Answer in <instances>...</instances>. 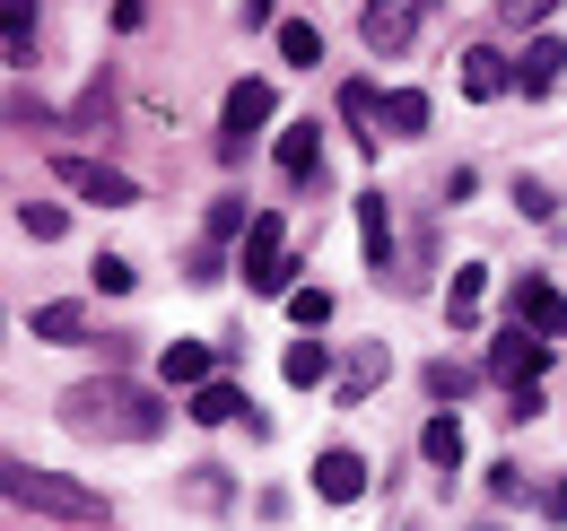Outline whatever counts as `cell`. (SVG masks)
<instances>
[{"mask_svg": "<svg viewBox=\"0 0 567 531\" xmlns=\"http://www.w3.org/2000/svg\"><path fill=\"white\" fill-rule=\"evenodd\" d=\"M62 427L105 436V445H148V436L166 427V409H157V393L123 384V375H96V384H71V393H62Z\"/></svg>", "mask_w": 567, "mask_h": 531, "instance_id": "6da1fadb", "label": "cell"}, {"mask_svg": "<svg viewBox=\"0 0 567 531\" xmlns=\"http://www.w3.org/2000/svg\"><path fill=\"white\" fill-rule=\"evenodd\" d=\"M9 506H27V514H53V523H114V506L96 497V488H79L62 470H35V462H9Z\"/></svg>", "mask_w": 567, "mask_h": 531, "instance_id": "7a4b0ae2", "label": "cell"}, {"mask_svg": "<svg viewBox=\"0 0 567 531\" xmlns=\"http://www.w3.org/2000/svg\"><path fill=\"white\" fill-rule=\"evenodd\" d=\"M236 270H245V288H254V296H288L297 262H288V218H280V209H262V218L245 227V253H236Z\"/></svg>", "mask_w": 567, "mask_h": 531, "instance_id": "3957f363", "label": "cell"}, {"mask_svg": "<svg viewBox=\"0 0 567 531\" xmlns=\"http://www.w3.org/2000/svg\"><path fill=\"white\" fill-rule=\"evenodd\" d=\"M53 184H62V192H79V200H96V209H132V200H141V184H132V175H114V166H96V157H71V148L53 157Z\"/></svg>", "mask_w": 567, "mask_h": 531, "instance_id": "277c9868", "label": "cell"}, {"mask_svg": "<svg viewBox=\"0 0 567 531\" xmlns=\"http://www.w3.org/2000/svg\"><path fill=\"white\" fill-rule=\"evenodd\" d=\"M271 105H280L271 79H236V87H227V114H218V157H245V139L271 123Z\"/></svg>", "mask_w": 567, "mask_h": 531, "instance_id": "5b68a950", "label": "cell"}, {"mask_svg": "<svg viewBox=\"0 0 567 531\" xmlns=\"http://www.w3.org/2000/svg\"><path fill=\"white\" fill-rule=\"evenodd\" d=\"M550 348H559V340H542L533 323H515V332L489 340V375H497V384H533V375L550 366Z\"/></svg>", "mask_w": 567, "mask_h": 531, "instance_id": "8992f818", "label": "cell"}, {"mask_svg": "<svg viewBox=\"0 0 567 531\" xmlns=\"http://www.w3.org/2000/svg\"><path fill=\"white\" fill-rule=\"evenodd\" d=\"M436 0H367V18H358V35H367V53H402L411 35H420V18Z\"/></svg>", "mask_w": 567, "mask_h": 531, "instance_id": "52a82bcc", "label": "cell"}, {"mask_svg": "<svg viewBox=\"0 0 567 531\" xmlns=\"http://www.w3.org/2000/svg\"><path fill=\"white\" fill-rule=\"evenodd\" d=\"M515 323H533L542 340H567V296L550 279H515Z\"/></svg>", "mask_w": 567, "mask_h": 531, "instance_id": "ba28073f", "label": "cell"}, {"mask_svg": "<svg viewBox=\"0 0 567 531\" xmlns=\"http://www.w3.org/2000/svg\"><path fill=\"white\" fill-rule=\"evenodd\" d=\"M358 488H367V462H358L350 445L315 454V497H323V506H358Z\"/></svg>", "mask_w": 567, "mask_h": 531, "instance_id": "9c48e42d", "label": "cell"}, {"mask_svg": "<svg viewBox=\"0 0 567 531\" xmlns=\"http://www.w3.org/2000/svg\"><path fill=\"white\" fill-rule=\"evenodd\" d=\"M358 244H367V270H375V279L393 270V200L384 192H358Z\"/></svg>", "mask_w": 567, "mask_h": 531, "instance_id": "30bf717a", "label": "cell"}, {"mask_svg": "<svg viewBox=\"0 0 567 531\" xmlns=\"http://www.w3.org/2000/svg\"><path fill=\"white\" fill-rule=\"evenodd\" d=\"M559 70H567V44H559V35H533V44H524V62H515V87H524V96H550V87H559Z\"/></svg>", "mask_w": 567, "mask_h": 531, "instance_id": "8fae6325", "label": "cell"}, {"mask_svg": "<svg viewBox=\"0 0 567 531\" xmlns=\"http://www.w3.org/2000/svg\"><path fill=\"white\" fill-rule=\"evenodd\" d=\"M157 375H166L175 393H202V384L218 375V357L202 348V340H166V357H157Z\"/></svg>", "mask_w": 567, "mask_h": 531, "instance_id": "7c38bea8", "label": "cell"}, {"mask_svg": "<svg viewBox=\"0 0 567 531\" xmlns=\"http://www.w3.org/2000/svg\"><path fill=\"white\" fill-rule=\"evenodd\" d=\"M245 409H254V400L236 393L227 375H210V384L193 393V409H184V418H193V427H227V418H245Z\"/></svg>", "mask_w": 567, "mask_h": 531, "instance_id": "4fadbf2b", "label": "cell"}, {"mask_svg": "<svg viewBox=\"0 0 567 531\" xmlns=\"http://www.w3.org/2000/svg\"><path fill=\"white\" fill-rule=\"evenodd\" d=\"M506 79H515L506 53H489V44H472V53H463V96H481V105H489V96H506Z\"/></svg>", "mask_w": 567, "mask_h": 531, "instance_id": "5bb4252c", "label": "cell"}, {"mask_svg": "<svg viewBox=\"0 0 567 531\" xmlns=\"http://www.w3.org/2000/svg\"><path fill=\"white\" fill-rule=\"evenodd\" d=\"M420 454L436 470H463V418H454V409H436V418L420 427Z\"/></svg>", "mask_w": 567, "mask_h": 531, "instance_id": "9a60e30c", "label": "cell"}, {"mask_svg": "<svg viewBox=\"0 0 567 531\" xmlns=\"http://www.w3.org/2000/svg\"><path fill=\"white\" fill-rule=\"evenodd\" d=\"M27 332L53 340V348H71V340H87V305H35V314H27Z\"/></svg>", "mask_w": 567, "mask_h": 531, "instance_id": "2e32d148", "label": "cell"}, {"mask_svg": "<svg viewBox=\"0 0 567 531\" xmlns=\"http://www.w3.org/2000/svg\"><path fill=\"white\" fill-rule=\"evenodd\" d=\"M280 375H288V384H297V393H315V384H323V375H332V348H323V340H288Z\"/></svg>", "mask_w": 567, "mask_h": 531, "instance_id": "e0dca14e", "label": "cell"}, {"mask_svg": "<svg viewBox=\"0 0 567 531\" xmlns=\"http://www.w3.org/2000/svg\"><path fill=\"white\" fill-rule=\"evenodd\" d=\"M315 166H323V139H315V123H288V132H280V175H297V184H306Z\"/></svg>", "mask_w": 567, "mask_h": 531, "instance_id": "ac0fdd59", "label": "cell"}, {"mask_svg": "<svg viewBox=\"0 0 567 531\" xmlns=\"http://www.w3.org/2000/svg\"><path fill=\"white\" fill-rule=\"evenodd\" d=\"M481 288H489V270H481V262H463V270H454V296H445L454 332H472V323H481Z\"/></svg>", "mask_w": 567, "mask_h": 531, "instance_id": "d6986e66", "label": "cell"}, {"mask_svg": "<svg viewBox=\"0 0 567 531\" xmlns=\"http://www.w3.org/2000/svg\"><path fill=\"white\" fill-rule=\"evenodd\" d=\"M384 375H393V357H384V348H358V357H350V375H341V400H350V409H358V400L375 393Z\"/></svg>", "mask_w": 567, "mask_h": 531, "instance_id": "ffe728a7", "label": "cell"}, {"mask_svg": "<svg viewBox=\"0 0 567 531\" xmlns=\"http://www.w3.org/2000/svg\"><path fill=\"white\" fill-rule=\"evenodd\" d=\"M384 123H393V139H420L427 132V96L420 87H393V96H384Z\"/></svg>", "mask_w": 567, "mask_h": 531, "instance_id": "44dd1931", "label": "cell"}, {"mask_svg": "<svg viewBox=\"0 0 567 531\" xmlns=\"http://www.w3.org/2000/svg\"><path fill=\"white\" fill-rule=\"evenodd\" d=\"M35 62V0H9V70Z\"/></svg>", "mask_w": 567, "mask_h": 531, "instance_id": "7402d4cb", "label": "cell"}, {"mask_svg": "<svg viewBox=\"0 0 567 531\" xmlns=\"http://www.w3.org/2000/svg\"><path fill=\"white\" fill-rule=\"evenodd\" d=\"M280 62H297V70H315V62H323V35H315L306 18H288V27H280Z\"/></svg>", "mask_w": 567, "mask_h": 531, "instance_id": "603a6c76", "label": "cell"}, {"mask_svg": "<svg viewBox=\"0 0 567 531\" xmlns=\"http://www.w3.org/2000/svg\"><path fill=\"white\" fill-rule=\"evenodd\" d=\"M472 384H481V375H472V366H454V357H436V366H427V400H463Z\"/></svg>", "mask_w": 567, "mask_h": 531, "instance_id": "cb8c5ba5", "label": "cell"}, {"mask_svg": "<svg viewBox=\"0 0 567 531\" xmlns=\"http://www.w3.org/2000/svg\"><path fill=\"white\" fill-rule=\"evenodd\" d=\"M184 497L218 514V506H227V470H210V462H202V470H184Z\"/></svg>", "mask_w": 567, "mask_h": 531, "instance_id": "d4e9b609", "label": "cell"}, {"mask_svg": "<svg viewBox=\"0 0 567 531\" xmlns=\"http://www.w3.org/2000/svg\"><path fill=\"white\" fill-rule=\"evenodd\" d=\"M18 227H27V236H35V244H53V236H62V227H71V218H62V209H53V200H27V209H18Z\"/></svg>", "mask_w": 567, "mask_h": 531, "instance_id": "484cf974", "label": "cell"}, {"mask_svg": "<svg viewBox=\"0 0 567 531\" xmlns=\"http://www.w3.org/2000/svg\"><path fill=\"white\" fill-rule=\"evenodd\" d=\"M288 314H297L306 332H323V323H332V296H323V288H288Z\"/></svg>", "mask_w": 567, "mask_h": 531, "instance_id": "4316f807", "label": "cell"}, {"mask_svg": "<svg viewBox=\"0 0 567 531\" xmlns=\"http://www.w3.org/2000/svg\"><path fill=\"white\" fill-rule=\"evenodd\" d=\"M132 279H141V270L123 262V253H96V288H105V296H132Z\"/></svg>", "mask_w": 567, "mask_h": 531, "instance_id": "83f0119b", "label": "cell"}, {"mask_svg": "<svg viewBox=\"0 0 567 531\" xmlns=\"http://www.w3.org/2000/svg\"><path fill=\"white\" fill-rule=\"evenodd\" d=\"M341 114H350V123H375L384 105H375V87H367V79H350V87H341Z\"/></svg>", "mask_w": 567, "mask_h": 531, "instance_id": "f1b7e54d", "label": "cell"}, {"mask_svg": "<svg viewBox=\"0 0 567 531\" xmlns=\"http://www.w3.org/2000/svg\"><path fill=\"white\" fill-rule=\"evenodd\" d=\"M550 9H559V0H497V18H506V27H542Z\"/></svg>", "mask_w": 567, "mask_h": 531, "instance_id": "f546056e", "label": "cell"}, {"mask_svg": "<svg viewBox=\"0 0 567 531\" xmlns=\"http://www.w3.org/2000/svg\"><path fill=\"white\" fill-rule=\"evenodd\" d=\"M245 227H254L245 200H218V209H210V244H218V236H245Z\"/></svg>", "mask_w": 567, "mask_h": 531, "instance_id": "4dcf8cb0", "label": "cell"}, {"mask_svg": "<svg viewBox=\"0 0 567 531\" xmlns=\"http://www.w3.org/2000/svg\"><path fill=\"white\" fill-rule=\"evenodd\" d=\"M114 27L132 35V27H148V0H114Z\"/></svg>", "mask_w": 567, "mask_h": 531, "instance_id": "1f68e13d", "label": "cell"}, {"mask_svg": "<svg viewBox=\"0 0 567 531\" xmlns=\"http://www.w3.org/2000/svg\"><path fill=\"white\" fill-rule=\"evenodd\" d=\"M245 27H271V0H245Z\"/></svg>", "mask_w": 567, "mask_h": 531, "instance_id": "d6a6232c", "label": "cell"}, {"mask_svg": "<svg viewBox=\"0 0 567 531\" xmlns=\"http://www.w3.org/2000/svg\"><path fill=\"white\" fill-rule=\"evenodd\" d=\"M550 523H567V479H559V488H550Z\"/></svg>", "mask_w": 567, "mask_h": 531, "instance_id": "836d02e7", "label": "cell"}]
</instances>
